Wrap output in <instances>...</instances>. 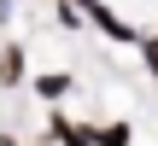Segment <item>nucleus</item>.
Returning a JSON list of instances; mask_svg holds the SVG:
<instances>
[{"label": "nucleus", "instance_id": "f257e3e1", "mask_svg": "<svg viewBox=\"0 0 158 146\" xmlns=\"http://www.w3.org/2000/svg\"><path fill=\"white\" fill-rule=\"evenodd\" d=\"M88 23H94L100 35H111L117 47H141V29H135V23H123V18H117L106 0H100V6H88Z\"/></svg>", "mask_w": 158, "mask_h": 146}, {"label": "nucleus", "instance_id": "f03ea898", "mask_svg": "<svg viewBox=\"0 0 158 146\" xmlns=\"http://www.w3.org/2000/svg\"><path fill=\"white\" fill-rule=\"evenodd\" d=\"M23 82H29V53L18 41H6L0 47V88H23Z\"/></svg>", "mask_w": 158, "mask_h": 146}, {"label": "nucleus", "instance_id": "7ed1b4c3", "mask_svg": "<svg viewBox=\"0 0 158 146\" xmlns=\"http://www.w3.org/2000/svg\"><path fill=\"white\" fill-rule=\"evenodd\" d=\"M47 135H53L59 146H94V140H88V129H82V123H70L64 111H47Z\"/></svg>", "mask_w": 158, "mask_h": 146}, {"label": "nucleus", "instance_id": "20e7f679", "mask_svg": "<svg viewBox=\"0 0 158 146\" xmlns=\"http://www.w3.org/2000/svg\"><path fill=\"white\" fill-rule=\"evenodd\" d=\"M88 140H94V146H129L135 129H129L123 117H117V123H88Z\"/></svg>", "mask_w": 158, "mask_h": 146}, {"label": "nucleus", "instance_id": "39448f33", "mask_svg": "<svg viewBox=\"0 0 158 146\" xmlns=\"http://www.w3.org/2000/svg\"><path fill=\"white\" fill-rule=\"evenodd\" d=\"M35 94H41V99H64V94H70V70H47V76H35Z\"/></svg>", "mask_w": 158, "mask_h": 146}, {"label": "nucleus", "instance_id": "423d86ee", "mask_svg": "<svg viewBox=\"0 0 158 146\" xmlns=\"http://www.w3.org/2000/svg\"><path fill=\"white\" fill-rule=\"evenodd\" d=\"M53 18H59V29H70V35H76V29H82V12H76V6H64V0H59V6H53Z\"/></svg>", "mask_w": 158, "mask_h": 146}, {"label": "nucleus", "instance_id": "0eeeda50", "mask_svg": "<svg viewBox=\"0 0 158 146\" xmlns=\"http://www.w3.org/2000/svg\"><path fill=\"white\" fill-rule=\"evenodd\" d=\"M0 23H12V0H0Z\"/></svg>", "mask_w": 158, "mask_h": 146}, {"label": "nucleus", "instance_id": "6e6552de", "mask_svg": "<svg viewBox=\"0 0 158 146\" xmlns=\"http://www.w3.org/2000/svg\"><path fill=\"white\" fill-rule=\"evenodd\" d=\"M64 6H76V12H88V6H100V0H64Z\"/></svg>", "mask_w": 158, "mask_h": 146}]
</instances>
